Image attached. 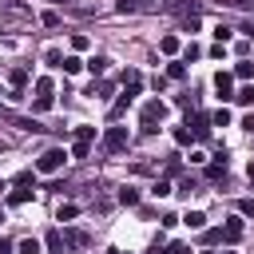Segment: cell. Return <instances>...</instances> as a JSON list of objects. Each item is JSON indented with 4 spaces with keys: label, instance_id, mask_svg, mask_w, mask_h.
Masks as SVG:
<instances>
[{
    "label": "cell",
    "instance_id": "1",
    "mask_svg": "<svg viewBox=\"0 0 254 254\" xmlns=\"http://www.w3.org/2000/svg\"><path fill=\"white\" fill-rule=\"evenodd\" d=\"M163 119H167V103H163V99H151V103H143V111H139V127H143L147 135H155Z\"/></svg>",
    "mask_w": 254,
    "mask_h": 254
},
{
    "label": "cell",
    "instance_id": "2",
    "mask_svg": "<svg viewBox=\"0 0 254 254\" xmlns=\"http://www.w3.org/2000/svg\"><path fill=\"white\" fill-rule=\"evenodd\" d=\"M67 159H71V155H67L64 147H48V151L36 159V171H40V175H56V171H60Z\"/></svg>",
    "mask_w": 254,
    "mask_h": 254
},
{
    "label": "cell",
    "instance_id": "3",
    "mask_svg": "<svg viewBox=\"0 0 254 254\" xmlns=\"http://www.w3.org/2000/svg\"><path fill=\"white\" fill-rule=\"evenodd\" d=\"M91 139H95V127H75L71 131V159H87V151H91Z\"/></svg>",
    "mask_w": 254,
    "mask_h": 254
},
{
    "label": "cell",
    "instance_id": "4",
    "mask_svg": "<svg viewBox=\"0 0 254 254\" xmlns=\"http://www.w3.org/2000/svg\"><path fill=\"white\" fill-rule=\"evenodd\" d=\"M127 143H131V139H127V127H107V131H103V151H107V155L127 151Z\"/></svg>",
    "mask_w": 254,
    "mask_h": 254
},
{
    "label": "cell",
    "instance_id": "5",
    "mask_svg": "<svg viewBox=\"0 0 254 254\" xmlns=\"http://www.w3.org/2000/svg\"><path fill=\"white\" fill-rule=\"evenodd\" d=\"M52 87H56V83H52L48 75H40V79H36V103H32V111H40V115H44V111H52Z\"/></svg>",
    "mask_w": 254,
    "mask_h": 254
},
{
    "label": "cell",
    "instance_id": "6",
    "mask_svg": "<svg viewBox=\"0 0 254 254\" xmlns=\"http://www.w3.org/2000/svg\"><path fill=\"white\" fill-rule=\"evenodd\" d=\"M242 234H246V226H242V218H226V226L218 230V238H222L226 246H234V242H238Z\"/></svg>",
    "mask_w": 254,
    "mask_h": 254
},
{
    "label": "cell",
    "instance_id": "7",
    "mask_svg": "<svg viewBox=\"0 0 254 254\" xmlns=\"http://www.w3.org/2000/svg\"><path fill=\"white\" fill-rule=\"evenodd\" d=\"M187 131H190V139H206L210 135V115H194V119H187Z\"/></svg>",
    "mask_w": 254,
    "mask_h": 254
},
{
    "label": "cell",
    "instance_id": "8",
    "mask_svg": "<svg viewBox=\"0 0 254 254\" xmlns=\"http://www.w3.org/2000/svg\"><path fill=\"white\" fill-rule=\"evenodd\" d=\"M214 91H218L222 99H234V71H218V75H214Z\"/></svg>",
    "mask_w": 254,
    "mask_h": 254
},
{
    "label": "cell",
    "instance_id": "9",
    "mask_svg": "<svg viewBox=\"0 0 254 254\" xmlns=\"http://www.w3.org/2000/svg\"><path fill=\"white\" fill-rule=\"evenodd\" d=\"M8 83H12V91H24V83H28V67H12V71H8Z\"/></svg>",
    "mask_w": 254,
    "mask_h": 254
},
{
    "label": "cell",
    "instance_id": "10",
    "mask_svg": "<svg viewBox=\"0 0 254 254\" xmlns=\"http://www.w3.org/2000/svg\"><path fill=\"white\" fill-rule=\"evenodd\" d=\"M83 67H87L91 75H103V71H107V56H91V60H83Z\"/></svg>",
    "mask_w": 254,
    "mask_h": 254
},
{
    "label": "cell",
    "instance_id": "11",
    "mask_svg": "<svg viewBox=\"0 0 254 254\" xmlns=\"http://www.w3.org/2000/svg\"><path fill=\"white\" fill-rule=\"evenodd\" d=\"M139 198H143L139 187H123V190H119V202H123V206H139Z\"/></svg>",
    "mask_w": 254,
    "mask_h": 254
},
{
    "label": "cell",
    "instance_id": "12",
    "mask_svg": "<svg viewBox=\"0 0 254 254\" xmlns=\"http://www.w3.org/2000/svg\"><path fill=\"white\" fill-rule=\"evenodd\" d=\"M28 198H32L28 187H12V190H8V206H20V202H28Z\"/></svg>",
    "mask_w": 254,
    "mask_h": 254
},
{
    "label": "cell",
    "instance_id": "13",
    "mask_svg": "<svg viewBox=\"0 0 254 254\" xmlns=\"http://www.w3.org/2000/svg\"><path fill=\"white\" fill-rule=\"evenodd\" d=\"M64 246H75L79 250V246H87V234L83 230H64Z\"/></svg>",
    "mask_w": 254,
    "mask_h": 254
},
{
    "label": "cell",
    "instance_id": "14",
    "mask_svg": "<svg viewBox=\"0 0 254 254\" xmlns=\"http://www.w3.org/2000/svg\"><path fill=\"white\" fill-rule=\"evenodd\" d=\"M206 179L210 183H226V163H210L206 167Z\"/></svg>",
    "mask_w": 254,
    "mask_h": 254
},
{
    "label": "cell",
    "instance_id": "15",
    "mask_svg": "<svg viewBox=\"0 0 254 254\" xmlns=\"http://www.w3.org/2000/svg\"><path fill=\"white\" fill-rule=\"evenodd\" d=\"M183 222H187L190 230H202V226H206V214H202V210H187V218H183Z\"/></svg>",
    "mask_w": 254,
    "mask_h": 254
},
{
    "label": "cell",
    "instance_id": "16",
    "mask_svg": "<svg viewBox=\"0 0 254 254\" xmlns=\"http://www.w3.org/2000/svg\"><path fill=\"white\" fill-rule=\"evenodd\" d=\"M159 52H163V56H175V52H179V36H163V40H159Z\"/></svg>",
    "mask_w": 254,
    "mask_h": 254
},
{
    "label": "cell",
    "instance_id": "17",
    "mask_svg": "<svg viewBox=\"0 0 254 254\" xmlns=\"http://www.w3.org/2000/svg\"><path fill=\"white\" fill-rule=\"evenodd\" d=\"M131 103H135V99H131V95H119V99H115V103H111V119H119V115H123V111H127V107H131Z\"/></svg>",
    "mask_w": 254,
    "mask_h": 254
},
{
    "label": "cell",
    "instance_id": "18",
    "mask_svg": "<svg viewBox=\"0 0 254 254\" xmlns=\"http://www.w3.org/2000/svg\"><path fill=\"white\" fill-rule=\"evenodd\" d=\"M75 214H79V206H75V202H64V206L56 210V218H60V222H71Z\"/></svg>",
    "mask_w": 254,
    "mask_h": 254
},
{
    "label": "cell",
    "instance_id": "19",
    "mask_svg": "<svg viewBox=\"0 0 254 254\" xmlns=\"http://www.w3.org/2000/svg\"><path fill=\"white\" fill-rule=\"evenodd\" d=\"M234 103L250 107V103H254V87H250V83H246V87H238V91H234Z\"/></svg>",
    "mask_w": 254,
    "mask_h": 254
},
{
    "label": "cell",
    "instance_id": "20",
    "mask_svg": "<svg viewBox=\"0 0 254 254\" xmlns=\"http://www.w3.org/2000/svg\"><path fill=\"white\" fill-rule=\"evenodd\" d=\"M60 67H64L67 75H75V71L83 67V60H79V56H64V64H60Z\"/></svg>",
    "mask_w": 254,
    "mask_h": 254
},
{
    "label": "cell",
    "instance_id": "21",
    "mask_svg": "<svg viewBox=\"0 0 254 254\" xmlns=\"http://www.w3.org/2000/svg\"><path fill=\"white\" fill-rule=\"evenodd\" d=\"M254 75V64L250 60H238V67H234V79H250Z\"/></svg>",
    "mask_w": 254,
    "mask_h": 254
},
{
    "label": "cell",
    "instance_id": "22",
    "mask_svg": "<svg viewBox=\"0 0 254 254\" xmlns=\"http://www.w3.org/2000/svg\"><path fill=\"white\" fill-rule=\"evenodd\" d=\"M139 8H147L143 0H115V12H139Z\"/></svg>",
    "mask_w": 254,
    "mask_h": 254
},
{
    "label": "cell",
    "instance_id": "23",
    "mask_svg": "<svg viewBox=\"0 0 254 254\" xmlns=\"http://www.w3.org/2000/svg\"><path fill=\"white\" fill-rule=\"evenodd\" d=\"M87 95H111V83H107V79H95V83L87 87Z\"/></svg>",
    "mask_w": 254,
    "mask_h": 254
},
{
    "label": "cell",
    "instance_id": "24",
    "mask_svg": "<svg viewBox=\"0 0 254 254\" xmlns=\"http://www.w3.org/2000/svg\"><path fill=\"white\" fill-rule=\"evenodd\" d=\"M226 123H230V111H226V107H218V111L210 115V127H226Z\"/></svg>",
    "mask_w": 254,
    "mask_h": 254
},
{
    "label": "cell",
    "instance_id": "25",
    "mask_svg": "<svg viewBox=\"0 0 254 254\" xmlns=\"http://www.w3.org/2000/svg\"><path fill=\"white\" fill-rule=\"evenodd\" d=\"M151 194H155V198H167V194H171V183H167V179H155Z\"/></svg>",
    "mask_w": 254,
    "mask_h": 254
},
{
    "label": "cell",
    "instance_id": "26",
    "mask_svg": "<svg viewBox=\"0 0 254 254\" xmlns=\"http://www.w3.org/2000/svg\"><path fill=\"white\" fill-rule=\"evenodd\" d=\"M48 250H52V254H64V234L52 230V234H48Z\"/></svg>",
    "mask_w": 254,
    "mask_h": 254
},
{
    "label": "cell",
    "instance_id": "27",
    "mask_svg": "<svg viewBox=\"0 0 254 254\" xmlns=\"http://www.w3.org/2000/svg\"><path fill=\"white\" fill-rule=\"evenodd\" d=\"M40 250H44L40 238H24V242H20V254H40Z\"/></svg>",
    "mask_w": 254,
    "mask_h": 254
},
{
    "label": "cell",
    "instance_id": "28",
    "mask_svg": "<svg viewBox=\"0 0 254 254\" xmlns=\"http://www.w3.org/2000/svg\"><path fill=\"white\" fill-rule=\"evenodd\" d=\"M44 60H48L52 67H60V64H64V52H60V48H48V52H44Z\"/></svg>",
    "mask_w": 254,
    "mask_h": 254
},
{
    "label": "cell",
    "instance_id": "29",
    "mask_svg": "<svg viewBox=\"0 0 254 254\" xmlns=\"http://www.w3.org/2000/svg\"><path fill=\"white\" fill-rule=\"evenodd\" d=\"M167 75H171V79H183V75H187V64H183V60H175V64L167 67Z\"/></svg>",
    "mask_w": 254,
    "mask_h": 254
},
{
    "label": "cell",
    "instance_id": "30",
    "mask_svg": "<svg viewBox=\"0 0 254 254\" xmlns=\"http://www.w3.org/2000/svg\"><path fill=\"white\" fill-rule=\"evenodd\" d=\"M183 28H187V32H198V28H202V20H198V12H194V16H183Z\"/></svg>",
    "mask_w": 254,
    "mask_h": 254
},
{
    "label": "cell",
    "instance_id": "31",
    "mask_svg": "<svg viewBox=\"0 0 254 254\" xmlns=\"http://www.w3.org/2000/svg\"><path fill=\"white\" fill-rule=\"evenodd\" d=\"M230 36H234V28H226V24H218V28H214V40H218V44H226Z\"/></svg>",
    "mask_w": 254,
    "mask_h": 254
},
{
    "label": "cell",
    "instance_id": "32",
    "mask_svg": "<svg viewBox=\"0 0 254 254\" xmlns=\"http://www.w3.org/2000/svg\"><path fill=\"white\" fill-rule=\"evenodd\" d=\"M238 214H242V218H254V198H242V202H238Z\"/></svg>",
    "mask_w": 254,
    "mask_h": 254
},
{
    "label": "cell",
    "instance_id": "33",
    "mask_svg": "<svg viewBox=\"0 0 254 254\" xmlns=\"http://www.w3.org/2000/svg\"><path fill=\"white\" fill-rule=\"evenodd\" d=\"M198 56H202L198 44H187V48H183V60H198Z\"/></svg>",
    "mask_w": 254,
    "mask_h": 254
},
{
    "label": "cell",
    "instance_id": "34",
    "mask_svg": "<svg viewBox=\"0 0 254 254\" xmlns=\"http://www.w3.org/2000/svg\"><path fill=\"white\" fill-rule=\"evenodd\" d=\"M175 143L187 147V143H190V131H187V127H175Z\"/></svg>",
    "mask_w": 254,
    "mask_h": 254
},
{
    "label": "cell",
    "instance_id": "35",
    "mask_svg": "<svg viewBox=\"0 0 254 254\" xmlns=\"http://www.w3.org/2000/svg\"><path fill=\"white\" fill-rule=\"evenodd\" d=\"M167 254H194V250H190L187 242H171V246H167Z\"/></svg>",
    "mask_w": 254,
    "mask_h": 254
},
{
    "label": "cell",
    "instance_id": "36",
    "mask_svg": "<svg viewBox=\"0 0 254 254\" xmlns=\"http://www.w3.org/2000/svg\"><path fill=\"white\" fill-rule=\"evenodd\" d=\"M40 20H44V28H60V16H56V12H44Z\"/></svg>",
    "mask_w": 254,
    "mask_h": 254
},
{
    "label": "cell",
    "instance_id": "37",
    "mask_svg": "<svg viewBox=\"0 0 254 254\" xmlns=\"http://www.w3.org/2000/svg\"><path fill=\"white\" fill-rule=\"evenodd\" d=\"M32 183H36V175H32V171H24V175H16V187H32Z\"/></svg>",
    "mask_w": 254,
    "mask_h": 254
},
{
    "label": "cell",
    "instance_id": "38",
    "mask_svg": "<svg viewBox=\"0 0 254 254\" xmlns=\"http://www.w3.org/2000/svg\"><path fill=\"white\" fill-rule=\"evenodd\" d=\"M147 254H167V246H163V238H155V246H151Z\"/></svg>",
    "mask_w": 254,
    "mask_h": 254
},
{
    "label": "cell",
    "instance_id": "39",
    "mask_svg": "<svg viewBox=\"0 0 254 254\" xmlns=\"http://www.w3.org/2000/svg\"><path fill=\"white\" fill-rule=\"evenodd\" d=\"M222 4H226V8H246L250 0H222Z\"/></svg>",
    "mask_w": 254,
    "mask_h": 254
},
{
    "label": "cell",
    "instance_id": "40",
    "mask_svg": "<svg viewBox=\"0 0 254 254\" xmlns=\"http://www.w3.org/2000/svg\"><path fill=\"white\" fill-rule=\"evenodd\" d=\"M246 175H250V183H254V159H250V163H246Z\"/></svg>",
    "mask_w": 254,
    "mask_h": 254
},
{
    "label": "cell",
    "instance_id": "41",
    "mask_svg": "<svg viewBox=\"0 0 254 254\" xmlns=\"http://www.w3.org/2000/svg\"><path fill=\"white\" fill-rule=\"evenodd\" d=\"M214 254H234V250H214Z\"/></svg>",
    "mask_w": 254,
    "mask_h": 254
},
{
    "label": "cell",
    "instance_id": "42",
    "mask_svg": "<svg viewBox=\"0 0 254 254\" xmlns=\"http://www.w3.org/2000/svg\"><path fill=\"white\" fill-rule=\"evenodd\" d=\"M0 222H4V206H0Z\"/></svg>",
    "mask_w": 254,
    "mask_h": 254
},
{
    "label": "cell",
    "instance_id": "43",
    "mask_svg": "<svg viewBox=\"0 0 254 254\" xmlns=\"http://www.w3.org/2000/svg\"><path fill=\"white\" fill-rule=\"evenodd\" d=\"M107 254H119V250H107Z\"/></svg>",
    "mask_w": 254,
    "mask_h": 254
}]
</instances>
